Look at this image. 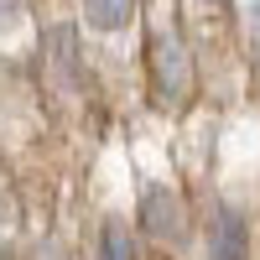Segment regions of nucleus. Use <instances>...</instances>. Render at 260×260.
Listing matches in <instances>:
<instances>
[{"label": "nucleus", "mask_w": 260, "mask_h": 260, "mask_svg": "<svg viewBox=\"0 0 260 260\" xmlns=\"http://www.w3.org/2000/svg\"><path fill=\"white\" fill-rule=\"evenodd\" d=\"M136 16V0H83V21L94 31H125Z\"/></svg>", "instance_id": "obj_5"}, {"label": "nucleus", "mask_w": 260, "mask_h": 260, "mask_svg": "<svg viewBox=\"0 0 260 260\" xmlns=\"http://www.w3.org/2000/svg\"><path fill=\"white\" fill-rule=\"evenodd\" d=\"M42 52H47V73H52V83H62V89H78L83 83V62H78V37H73V26H47V37H42Z\"/></svg>", "instance_id": "obj_4"}, {"label": "nucleus", "mask_w": 260, "mask_h": 260, "mask_svg": "<svg viewBox=\"0 0 260 260\" xmlns=\"http://www.w3.org/2000/svg\"><path fill=\"white\" fill-rule=\"evenodd\" d=\"M151 89H156L161 104H182L192 89V52L177 31L151 37Z\"/></svg>", "instance_id": "obj_1"}, {"label": "nucleus", "mask_w": 260, "mask_h": 260, "mask_svg": "<svg viewBox=\"0 0 260 260\" xmlns=\"http://www.w3.org/2000/svg\"><path fill=\"white\" fill-rule=\"evenodd\" d=\"M21 21V0H0V31H11Z\"/></svg>", "instance_id": "obj_7"}, {"label": "nucleus", "mask_w": 260, "mask_h": 260, "mask_svg": "<svg viewBox=\"0 0 260 260\" xmlns=\"http://www.w3.org/2000/svg\"><path fill=\"white\" fill-rule=\"evenodd\" d=\"M141 229L151 234L156 245H182L187 234V208L172 187H146L141 192Z\"/></svg>", "instance_id": "obj_2"}, {"label": "nucleus", "mask_w": 260, "mask_h": 260, "mask_svg": "<svg viewBox=\"0 0 260 260\" xmlns=\"http://www.w3.org/2000/svg\"><path fill=\"white\" fill-rule=\"evenodd\" d=\"M208 260H250V224L240 208L219 203L208 219Z\"/></svg>", "instance_id": "obj_3"}, {"label": "nucleus", "mask_w": 260, "mask_h": 260, "mask_svg": "<svg viewBox=\"0 0 260 260\" xmlns=\"http://www.w3.org/2000/svg\"><path fill=\"white\" fill-rule=\"evenodd\" d=\"M99 260H136V240L120 219H104L99 229Z\"/></svg>", "instance_id": "obj_6"}]
</instances>
